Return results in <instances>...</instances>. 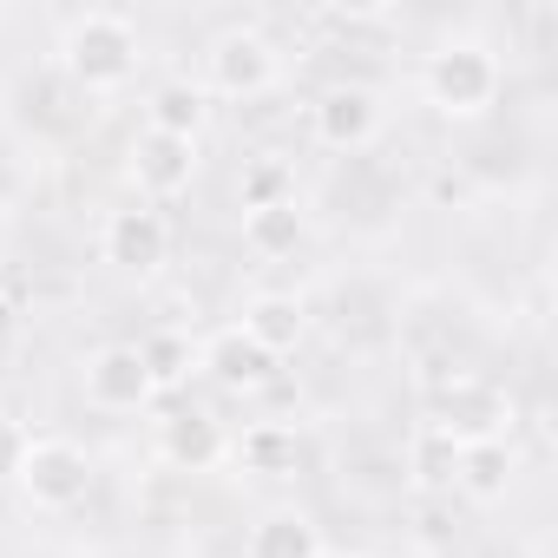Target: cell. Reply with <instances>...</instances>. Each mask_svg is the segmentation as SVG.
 <instances>
[{"instance_id": "44dd1931", "label": "cell", "mask_w": 558, "mask_h": 558, "mask_svg": "<svg viewBox=\"0 0 558 558\" xmlns=\"http://www.w3.org/2000/svg\"><path fill=\"white\" fill-rule=\"evenodd\" d=\"M27 440H34V427H27L21 414L0 408V486H14V473H21V460H27Z\"/></svg>"}, {"instance_id": "603a6c76", "label": "cell", "mask_w": 558, "mask_h": 558, "mask_svg": "<svg viewBox=\"0 0 558 558\" xmlns=\"http://www.w3.org/2000/svg\"><path fill=\"white\" fill-rule=\"evenodd\" d=\"M355 558H388V551H355Z\"/></svg>"}, {"instance_id": "ffe728a7", "label": "cell", "mask_w": 558, "mask_h": 558, "mask_svg": "<svg viewBox=\"0 0 558 558\" xmlns=\"http://www.w3.org/2000/svg\"><path fill=\"white\" fill-rule=\"evenodd\" d=\"M453 473H460V447H453L447 434L421 427L414 447H408V480H414L421 493H453Z\"/></svg>"}, {"instance_id": "3957f363", "label": "cell", "mask_w": 558, "mask_h": 558, "mask_svg": "<svg viewBox=\"0 0 558 558\" xmlns=\"http://www.w3.org/2000/svg\"><path fill=\"white\" fill-rule=\"evenodd\" d=\"M14 493L34 512H73L93 493V453L80 440H66V434H34L21 473H14Z\"/></svg>"}, {"instance_id": "8992f818", "label": "cell", "mask_w": 558, "mask_h": 558, "mask_svg": "<svg viewBox=\"0 0 558 558\" xmlns=\"http://www.w3.org/2000/svg\"><path fill=\"white\" fill-rule=\"evenodd\" d=\"M381 132H388V106H381V93H375V86H362V80L323 86V93H316V106H310V138H316L323 151L355 158V151H368Z\"/></svg>"}, {"instance_id": "7a4b0ae2", "label": "cell", "mask_w": 558, "mask_h": 558, "mask_svg": "<svg viewBox=\"0 0 558 558\" xmlns=\"http://www.w3.org/2000/svg\"><path fill=\"white\" fill-rule=\"evenodd\" d=\"M506 93V60L480 40V34H447L427 60H421V99L453 119V125H473L499 106Z\"/></svg>"}, {"instance_id": "5b68a950", "label": "cell", "mask_w": 558, "mask_h": 558, "mask_svg": "<svg viewBox=\"0 0 558 558\" xmlns=\"http://www.w3.org/2000/svg\"><path fill=\"white\" fill-rule=\"evenodd\" d=\"M512 421H519L512 395H506L499 381H486V375H453V381H440L434 414H427V427H434V434H447L453 447L512 440Z\"/></svg>"}, {"instance_id": "ba28073f", "label": "cell", "mask_w": 558, "mask_h": 558, "mask_svg": "<svg viewBox=\"0 0 558 558\" xmlns=\"http://www.w3.org/2000/svg\"><path fill=\"white\" fill-rule=\"evenodd\" d=\"M80 395H86V408H99V414H145V408L158 401L138 342H106V349H93V355L80 362Z\"/></svg>"}, {"instance_id": "ac0fdd59", "label": "cell", "mask_w": 558, "mask_h": 558, "mask_svg": "<svg viewBox=\"0 0 558 558\" xmlns=\"http://www.w3.org/2000/svg\"><path fill=\"white\" fill-rule=\"evenodd\" d=\"M138 355H145L158 395H178V388L197 375V342H191V329H171V323H165V329L138 336Z\"/></svg>"}, {"instance_id": "277c9868", "label": "cell", "mask_w": 558, "mask_h": 558, "mask_svg": "<svg viewBox=\"0 0 558 558\" xmlns=\"http://www.w3.org/2000/svg\"><path fill=\"white\" fill-rule=\"evenodd\" d=\"M276 80H283V53L263 27H223L204 47V99H263Z\"/></svg>"}, {"instance_id": "9c48e42d", "label": "cell", "mask_w": 558, "mask_h": 558, "mask_svg": "<svg viewBox=\"0 0 558 558\" xmlns=\"http://www.w3.org/2000/svg\"><path fill=\"white\" fill-rule=\"evenodd\" d=\"M125 178L138 191V204H171L197 184V145L191 138H165V132H138L125 145Z\"/></svg>"}, {"instance_id": "7402d4cb", "label": "cell", "mask_w": 558, "mask_h": 558, "mask_svg": "<svg viewBox=\"0 0 558 558\" xmlns=\"http://www.w3.org/2000/svg\"><path fill=\"white\" fill-rule=\"evenodd\" d=\"M8 329H14V316H8V303H0V336H8Z\"/></svg>"}, {"instance_id": "8fae6325", "label": "cell", "mask_w": 558, "mask_h": 558, "mask_svg": "<svg viewBox=\"0 0 558 558\" xmlns=\"http://www.w3.org/2000/svg\"><path fill=\"white\" fill-rule=\"evenodd\" d=\"M303 453H310V440L296 421H250L243 434H230V466L250 480H296Z\"/></svg>"}, {"instance_id": "4fadbf2b", "label": "cell", "mask_w": 558, "mask_h": 558, "mask_svg": "<svg viewBox=\"0 0 558 558\" xmlns=\"http://www.w3.org/2000/svg\"><path fill=\"white\" fill-rule=\"evenodd\" d=\"M263 355H296L303 349V336H310V303L303 296H283V290H263V296H250L243 303V323H236Z\"/></svg>"}, {"instance_id": "9a60e30c", "label": "cell", "mask_w": 558, "mask_h": 558, "mask_svg": "<svg viewBox=\"0 0 558 558\" xmlns=\"http://www.w3.org/2000/svg\"><path fill=\"white\" fill-rule=\"evenodd\" d=\"M303 236H310V210H303V197H290V204H263V210H243V250H250V256H263V263L296 256V250H303Z\"/></svg>"}, {"instance_id": "30bf717a", "label": "cell", "mask_w": 558, "mask_h": 558, "mask_svg": "<svg viewBox=\"0 0 558 558\" xmlns=\"http://www.w3.org/2000/svg\"><path fill=\"white\" fill-rule=\"evenodd\" d=\"M151 447H158V460H165L171 473H217V466L230 460V434H223V421L204 414V408H171V414L158 421Z\"/></svg>"}, {"instance_id": "52a82bcc", "label": "cell", "mask_w": 558, "mask_h": 558, "mask_svg": "<svg viewBox=\"0 0 558 558\" xmlns=\"http://www.w3.org/2000/svg\"><path fill=\"white\" fill-rule=\"evenodd\" d=\"M171 217L158 210V204H119V210H106V223H99V256L119 269V276H158L165 263H171Z\"/></svg>"}, {"instance_id": "5bb4252c", "label": "cell", "mask_w": 558, "mask_h": 558, "mask_svg": "<svg viewBox=\"0 0 558 558\" xmlns=\"http://www.w3.org/2000/svg\"><path fill=\"white\" fill-rule=\"evenodd\" d=\"M243 558H329V545H323V525L303 506H269L250 525Z\"/></svg>"}, {"instance_id": "d6986e66", "label": "cell", "mask_w": 558, "mask_h": 558, "mask_svg": "<svg viewBox=\"0 0 558 558\" xmlns=\"http://www.w3.org/2000/svg\"><path fill=\"white\" fill-rule=\"evenodd\" d=\"M236 191H243V210L290 204V197H296V165H290L283 151H256V158H243V178H236Z\"/></svg>"}, {"instance_id": "7c38bea8", "label": "cell", "mask_w": 558, "mask_h": 558, "mask_svg": "<svg viewBox=\"0 0 558 558\" xmlns=\"http://www.w3.org/2000/svg\"><path fill=\"white\" fill-rule=\"evenodd\" d=\"M197 375H210L223 395H263L276 381V355H263L236 323L197 342Z\"/></svg>"}, {"instance_id": "2e32d148", "label": "cell", "mask_w": 558, "mask_h": 558, "mask_svg": "<svg viewBox=\"0 0 558 558\" xmlns=\"http://www.w3.org/2000/svg\"><path fill=\"white\" fill-rule=\"evenodd\" d=\"M512 480H519V453H512V440H480V447H460V473H453V486H460L466 499L499 506V499L512 493Z\"/></svg>"}, {"instance_id": "e0dca14e", "label": "cell", "mask_w": 558, "mask_h": 558, "mask_svg": "<svg viewBox=\"0 0 558 558\" xmlns=\"http://www.w3.org/2000/svg\"><path fill=\"white\" fill-rule=\"evenodd\" d=\"M204 119H210V99H204L197 80H165V86H151V99H145V132L191 138V145H197Z\"/></svg>"}, {"instance_id": "6da1fadb", "label": "cell", "mask_w": 558, "mask_h": 558, "mask_svg": "<svg viewBox=\"0 0 558 558\" xmlns=\"http://www.w3.org/2000/svg\"><path fill=\"white\" fill-rule=\"evenodd\" d=\"M53 60L80 93H119V86H132L138 60H145V34L119 8H86L60 27Z\"/></svg>"}]
</instances>
